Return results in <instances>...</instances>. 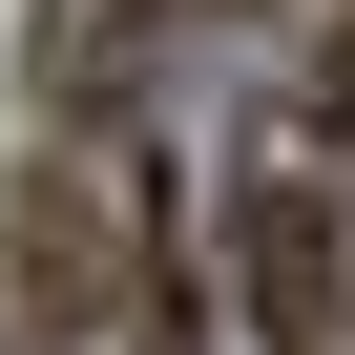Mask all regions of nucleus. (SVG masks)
Listing matches in <instances>:
<instances>
[{
	"mask_svg": "<svg viewBox=\"0 0 355 355\" xmlns=\"http://www.w3.org/2000/svg\"><path fill=\"white\" fill-rule=\"evenodd\" d=\"M0 355H209L189 209L146 189L125 125H42L21 209H0Z\"/></svg>",
	"mask_w": 355,
	"mask_h": 355,
	"instance_id": "1",
	"label": "nucleus"
},
{
	"mask_svg": "<svg viewBox=\"0 0 355 355\" xmlns=\"http://www.w3.org/2000/svg\"><path fill=\"white\" fill-rule=\"evenodd\" d=\"M230 293H251L272 355H355V167H334L313 105L251 125V167H230Z\"/></svg>",
	"mask_w": 355,
	"mask_h": 355,
	"instance_id": "2",
	"label": "nucleus"
},
{
	"mask_svg": "<svg viewBox=\"0 0 355 355\" xmlns=\"http://www.w3.org/2000/svg\"><path fill=\"white\" fill-rule=\"evenodd\" d=\"M146 42H167V0H42V21H21V84H42V125H125Z\"/></svg>",
	"mask_w": 355,
	"mask_h": 355,
	"instance_id": "3",
	"label": "nucleus"
},
{
	"mask_svg": "<svg viewBox=\"0 0 355 355\" xmlns=\"http://www.w3.org/2000/svg\"><path fill=\"white\" fill-rule=\"evenodd\" d=\"M167 21H251V0H167Z\"/></svg>",
	"mask_w": 355,
	"mask_h": 355,
	"instance_id": "4",
	"label": "nucleus"
}]
</instances>
